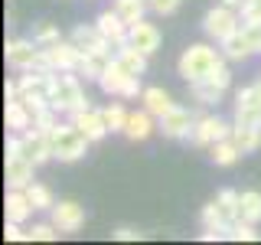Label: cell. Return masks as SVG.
<instances>
[{
    "instance_id": "1",
    "label": "cell",
    "mask_w": 261,
    "mask_h": 245,
    "mask_svg": "<svg viewBox=\"0 0 261 245\" xmlns=\"http://www.w3.org/2000/svg\"><path fill=\"white\" fill-rule=\"evenodd\" d=\"M49 105L59 114H75L79 108H85L88 98H85V88H82V82H79V72H53Z\"/></svg>"
},
{
    "instance_id": "2",
    "label": "cell",
    "mask_w": 261,
    "mask_h": 245,
    "mask_svg": "<svg viewBox=\"0 0 261 245\" xmlns=\"http://www.w3.org/2000/svg\"><path fill=\"white\" fill-rule=\"evenodd\" d=\"M222 59H225L222 49H212V46H206V43H193L190 49H183L176 69H179V76H183V79L193 85V82H202V79H206Z\"/></svg>"
},
{
    "instance_id": "3",
    "label": "cell",
    "mask_w": 261,
    "mask_h": 245,
    "mask_svg": "<svg viewBox=\"0 0 261 245\" xmlns=\"http://www.w3.org/2000/svg\"><path fill=\"white\" fill-rule=\"evenodd\" d=\"M49 141H53V157L56 160H62V163H75L85 157V151H88V137L82 134V131L72 125H56L53 131H49Z\"/></svg>"
},
{
    "instance_id": "4",
    "label": "cell",
    "mask_w": 261,
    "mask_h": 245,
    "mask_svg": "<svg viewBox=\"0 0 261 245\" xmlns=\"http://www.w3.org/2000/svg\"><path fill=\"white\" fill-rule=\"evenodd\" d=\"M33 170H36V163L23 154L20 134H10L7 137V186L10 190H27L33 183Z\"/></svg>"
},
{
    "instance_id": "5",
    "label": "cell",
    "mask_w": 261,
    "mask_h": 245,
    "mask_svg": "<svg viewBox=\"0 0 261 245\" xmlns=\"http://www.w3.org/2000/svg\"><path fill=\"white\" fill-rule=\"evenodd\" d=\"M7 65L16 72H27V69H49L46 53L36 39H7ZM53 72V69H49Z\"/></svg>"
},
{
    "instance_id": "6",
    "label": "cell",
    "mask_w": 261,
    "mask_h": 245,
    "mask_svg": "<svg viewBox=\"0 0 261 245\" xmlns=\"http://www.w3.org/2000/svg\"><path fill=\"white\" fill-rule=\"evenodd\" d=\"M202 30H206L209 39L222 43V39H228L235 30H242V16H239V10H232V7L216 4L206 16H202Z\"/></svg>"
},
{
    "instance_id": "7",
    "label": "cell",
    "mask_w": 261,
    "mask_h": 245,
    "mask_svg": "<svg viewBox=\"0 0 261 245\" xmlns=\"http://www.w3.org/2000/svg\"><path fill=\"white\" fill-rule=\"evenodd\" d=\"M232 128L235 125L222 121L219 114H199V118H196V125H193L190 141L196 147H212L216 141H222V137H232Z\"/></svg>"
},
{
    "instance_id": "8",
    "label": "cell",
    "mask_w": 261,
    "mask_h": 245,
    "mask_svg": "<svg viewBox=\"0 0 261 245\" xmlns=\"http://www.w3.org/2000/svg\"><path fill=\"white\" fill-rule=\"evenodd\" d=\"M43 53H46V62L53 72H75L82 62V49L72 39H59L53 46H43Z\"/></svg>"
},
{
    "instance_id": "9",
    "label": "cell",
    "mask_w": 261,
    "mask_h": 245,
    "mask_svg": "<svg viewBox=\"0 0 261 245\" xmlns=\"http://www.w3.org/2000/svg\"><path fill=\"white\" fill-rule=\"evenodd\" d=\"M49 219H53V226L59 229L62 235H69V232H79V229L85 226V209H82L75 200H59L49 209Z\"/></svg>"
},
{
    "instance_id": "10",
    "label": "cell",
    "mask_w": 261,
    "mask_h": 245,
    "mask_svg": "<svg viewBox=\"0 0 261 245\" xmlns=\"http://www.w3.org/2000/svg\"><path fill=\"white\" fill-rule=\"evenodd\" d=\"M20 141H23V154L36 163V167H43L46 160H53V141H49V131H43V128H27L20 134Z\"/></svg>"
},
{
    "instance_id": "11",
    "label": "cell",
    "mask_w": 261,
    "mask_h": 245,
    "mask_svg": "<svg viewBox=\"0 0 261 245\" xmlns=\"http://www.w3.org/2000/svg\"><path fill=\"white\" fill-rule=\"evenodd\" d=\"M95 27L101 30V36L108 39V43H111L114 49H121V46L127 43L130 23H124V16H121L118 10H114V7H111V10H101V13L95 16Z\"/></svg>"
},
{
    "instance_id": "12",
    "label": "cell",
    "mask_w": 261,
    "mask_h": 245,
    "mask_svg": "<svg viewBox=\"0 0 261 245\" xmlns=\"http://www.w3.org/2000/svg\"><path fill=\"white\" fill-rule=\"evenodd\" d=\"M196 118H199V114H193L190 108H179V105H176L170 114H163V118H160L163 137H170V141H183V137H190Z\"/></svg>"
},
{
    "instance_id": "13",
    "label": "cell",
    "mask_w": 261,
    "mask_h": 245,
    "mask_svg": "<svg viewBox=\"0 0 261 245\" xmlns=\"http://www.w3.org/2000/svg\"><path fill=\"white\" fill-rule=\"evenodd\" d=\"M69 121H72V125H75V128L82 131V134H85L88 141H92V144H95V141H101V137L108 134L105 114L98 111V108H88V105H85V108H79L75 114H69Z\"/></svg>"
},
{
    "instance_id": "14",
    "label": "cell",
    "mask_w": 261,
    "mask_h": 245,
    "mask_svg": "<svg viewBox=\"0 0 261 245\" xmlns=\"http://www.w3.org/2000/svg\"><path fill=\"white\" fill-rule=\"evenodd\" d=\"M130 79H137V76H130L124 65H121V59L114 56V59L108 62V69H105V76L98 79V85H101V92H105V95H118V98H124L127 85H130Z\"/></svg>"
},
{
    "instance_id": "15",
    "label": "cell",
    "mask_w": 261,
    "mask_h": 245,
    "mask_svg": "<svg viewBox=\"0 0 261 245\" xmlns=\"http://www.w3.org/2000/svg\"><path fill=\"white\" fill-rule=\"evenodd\" d=\"M219 49H222V56H225L228 62H245V59H251V56L258 53L255 43H251V36L245 33V27L235 30L228 39H222V43H219Z\"/></svg>"
},
{
    "instance_id": "16",
    "label": "cell",
    "mask_w": 261,
    "mask_h": 245,
    "mask_svg": "<svg viewBox=\"0 0 261 245\" xmlns=\"http://www.w3.org/2000/svg\"><path fill=\"white\" fill-rule=\"evenodd\" d=\"M69 39L82 49V53H111V49H114L108 39L101 36V30H98L95 23H92V27H75Z\"/></svg>"
},
{
    "instance_id": "17",
    "label": "cell",
    "mask_w": 261,
    "mask_h": 245,
    "mask_svg": "<svg viewBox=\"0 0 261 245\" xmlns=\"http://www.w3.org/2000/svg\"><path fill=\"white\" fill-rule=\"evenodd\" d=\"M153 131H160V125H153V114L147 108H141V111H130V118H127V125H124L121 134H124L127 141L141 144V141H147V137L153 134Z\"/></svg>"
},
{
    "instance_id": "18",
    "label": "cell",
    "mask_w": 261,
    "mask_h": 245,
    "mask_svg": "<svg viewBox=\"0 0 261 245\" xmlns=\"http://www.w3.org/2000/svg\"><path fill=\"white\" fill-rule=\"evenodd\" d=\"M127 43L137 46V49H144V53L150 56V53H157V49H160V30L153 27V23H147V20H137V23H130Z\"/></svg>"
},
{
    "instance_id": "19",
    "label": "cell",
    "mask_w": 261,
    "mask_h": 245,
    "mask_svg": "<svg viewBox=\"0 0 261 245\" xmlns=\"http://www.w3.org/2000/svg\"><path fill=\"white\" fill-rule=\"evenodd\" d=\"M141 102H144V108L150 111L157 121L163 118V114H170V111L176 108L173 98H170V92H167V88H160V85H147L144 95H141Z\"/></svg>"
},
{
    "instance_id": "20",
    "label": "cell",
    "mask_w": 261,
    "mask_h": 245,
    "mask_svg": "<svg viewBox=\"0 0 261 245\" xmlns=\"http://www.w3.org/2000/svg\"><path fill=\"white\" fill-rule=\"evenodd\" d=\"M33 203H30V196L27 190H10L7 186V200H4V212H7V219H13V223H27V219L33 216Z\"/></svg>"
},
{
    "instance_id": "21",
    "label": "cell",
    "mask_w": 261,
    "mask_h": 245,
    "mask_svg": "<svg viewBox=\"0 0 261 245\" xmlns=\"http://www.w3.org/2000/svg\"><path fill=\"white\" fill-rule=\"evenodd\" d=\"M4 121H7V131H10V134H23L27 128H33V111L20 98H10L7 108H4Z\"/></svg>"
},
{
    "instance_id": "22",
    "label": "cell",
    "mask_w": 261,
    "mask_h": 245,
    "mask_svg": "<svg viewBox=\"0 0 261 245\" xmlns=\"http://www.w3.org/2000/svg\"><path fill=\"white\" fill-rule=\"evenodd\" d=\"M114 59L111 53H82V62H79V76H85V79H92V82H98L105 76V69H108V62Z\"/></svg>"
},
{
    "instance_id": "23",
    "label": "cell",
    "mask_w": 261,
    "mask_h": 245,
    "mask_svg": "<svg viewBox=\"0 0 261 245\" xmlns=\"http://www.w3.org/2000/svg\"><path fill=\"white\" fill-rule=\"evenodd\" d=\"M209 157H212L216 167H235L239 157H242V147L235 144L232 137H222V141H216V144L209 147Z\"/></svg>"
},
{
    "instance_id": "24",
    "label": "cell",
    "mask_w": 261,
    "mask_h": 245,
    "mask_svg": "<svg viewBox=\"0 0 261 245\" xmlns=\"http://www.w3.org/2000/svg\"><path fill=\"white\" fill-rule=\"evenodd\" d=\"M114 56L121 59V65H124L130 76H144V69H147V53H144V49H137V46L124 43V46H121Z\"/></svg>"
},
{
    "instance_id": "25",
    "label": "cell",
    "mask_w": 261,
    "mask_h": 245,
    "mask_svg": "<svg viewBox=\"0 0 261 245\" xmlns=\"http://www.w3.org/2000/svg\"><path fill=\"white\" fill-rule=\"evenodd\" d=\"M216 203H219V209L225 212L228 223L242 219V193H235V190H222V193L216 196Z\"/></svg>"
},
{
    "instance_id": "26",
    "label": "cell",
    "mask_w": 261,
    "mask_h": 245,
    "mask_svg": "<svg viewBox=\"0 0 261 245\" xmlns=\"http://www.w3.org/2000/svg\"><path fill=\"white\" fill-rule=\"evenodd\" d=\"M199 219H202V229H222V232H228V226H232V223H228V219H225V212L219 209V203H216V200L202 206Z\"/></svg>"
},
{
    "instance_id": "27",
    "label": "cell",
    "mask_w": 261,
    "mask_h": 245,
    "mask_svg": "<svg viewBox=\"0 0 261 245\" xmlns=\"http://www.w3.org/2000/svg\"><path fill=\"white\" fill-rule=\"evenodd\" d=\"M114 10L124 16V23H137V20H144V13L150 10V4H147V0H114Z\"/></svg>"
},
{
    "instance_id": "28",
    "label": "cell",
    "mask_w": 261,
    "mask_h": 245,
    "mask_svg": "<svg viewBox=\"0 0 261 245\" xmlns=\"http://www.w3.org/2000/svg\"><path fill=\"white\" fill-rule=\"evenodd\" d=\"M190 92H193V98H196L199 105H219V102H222V95H225L222 88H216V85H212V82H206V79H202V82H193Z\"/></svg>"
},
{
    "instance_id": "29",
    "label": "cell",
    "mask_w": 261,
    "mask_h": 245,
    "mask_svg": "<svg viewBox=\"0 0 261 245\" xmlns=\"http://www.w3.org/2000/svg\"><path fill=\"white\" fill-rule=\"evenodd\" d=\"M242 219L245 223H261V193L258 190H245L242 193Z\"/></svg>"
},
{
    "instance_id": "30",
    "label": "cell",
    "mask_w": 261,
    "mask_h": 245,
    "mask_svg": "<svg viewBox=\"0 0 261 245\" xmlns=\"http://www.w3.org/2000/svg\"><path fill=\"white\" fill-rule=\"evenodd\" d=\"M101 114H105V125H108V131H124V125H127V118H130V111L124 108V105H108V108H101Z\"/></svg>"
},
{
    "instance_id": "31",
    "label": "cell",
    "mask_w": 261,
    "mask_h": 245,
    "mask_svg": "<svg viewBox=\"0 0 261 245\" xmlns=\"http://www.w3.org/2000/svg\"><path fill=\"white\" fill-rule=\"evenodd\" d=\"M27 196H30V203H33L36 209H53V206H56L53 190H49V186H43V183H30V186H27Z\"/></svg>"
},
{
    "instance_id": "32",
    "label": "cell",
    "mask_w": 261,
    "mask_h": 245,
    "mask_svg": "<svg viewBox=\"0 0 261 245\" xmlns=\"http://www.w3.org/2000/svg\"><path fill=\"white\" fill-rule=\"evenodd\" d=\"M228 239H232V242H258L255 223H245V219H235V223L228 226Z\"/></svg>"
},
{
    "instance_id": "33",
    "label": "cell",
    "mask_w": 261,
    "mask_h": 245,
    "mask_svg": "<svg viewBox=\"0 0 261 245\" xmlns=\"http://www.w3.org/2000/svg\"><path fill=\"white\" fill-rule=\"evenodd\" d=\"M33 39H36L39 46H53V43H59L62 36H59V30H56L53 23L43 20V23H36V27H33Z\"/></svg>"
},
{
    "instance_id": "34",
    "label": "cell",
    "mask_w": 261,
    "mask_h": 245,
    "mask_svg": "<svg viewBox=\"0 0 261 245\" xmlns=\"http://www.w3.org/2000/svg\"><path fill=\"white\" fill-rule=\"evenodd\" d=\"M59 235L62 232L53 226V219H49V223H36V226L30 229V242H56Z\"/></svg>"
},
{
    "instance_id": "35",
    "label": "cell",
    "mask_w": 261,
    "mask_h": 245,
    "mask_svg": "<svg viewBox=\"0 0 261 245\" xmlns=\"http://www.w3.org/2000/svg\"><path fill=\"white\" fill-rule=\"evenodd\" d=\"M225 62H228V59H222V62H219L216 69H212L209 76H206V82H212V85L222 88V92H228V85H232V72H228V65H225Z\"/></svg>"
},
{
    "instance_id": "36",
    "label": "cell",
    "mask_w": 261,
    "mask_h": 245,
    "mask_svg": "<svg viewBox=\"0 0 261 245\" xmlns=\"http://www.w3.org/2000/svg\"><path fill=\"white\" fill-rule=\"evenodd\" d=\"M242 23H261V0H245L242 4Z\"/></svg>"
},
{
    "instance_id": "37",
    "label": "cell",
    "mask_w": 261,
    "mask_h": 245,
    "mask_svg": "<svg viewBox=\"0 0 261 245\" xmlns=\"http://www.w3.org/2000/svg\"><path fill=\"white\" fill-rule=\"evenodd\" d=\"M20 226H23V223H13V219H7L4 239H7V242H30V232H20Z\"/></svg>"
},
{
    "instance_id": "38",
    "label": "cell",
    "mask_w": 261,
    "mask_h": 245,
    "mask_svg": "<svg viewBox=\"0 0 261 245\" xmlns=\"http://www.w3.org/2000/svg\"><path fill=\"white\" fill-rule=\"evenodd\" d=\"M147 4H150V10L157 16H170L179 10V0H147Z\"/></svg>"
},
{
    "instance_id": "39",
    "label": "cell",
    "mask_w": 261,
    "mask_h": 245,
    "mask_svg": "<svg viewBox=\"0 0 261 245\" xmlns=\"http://www.w3.org/2000/svg\"><path fill=\"white\" fill-rule=\"evenodd\" d=\"M114 239L118 242H141L144 239V232H137V229H127V226H121V229H114Z\"/></svg>"
},
{
    "instance_id": "40",
    "label": "cell",
    "mask_w": 261,
    "mask_h": 245,
    "mask_svg": "<svg viewBox=\"0 0 261 245\" xmlns=\"http://www.w3.org/2000/svg\"><path fill=\"white\" fill-rule=\"evenodd\" d=\"M199 239L202 242H216V239H228V232H222V229H202Z\"/></svg>"
},
{
    "instance_id": "41",
    "label": "cell",
    "mask_w": 261,
    "mask_h": 245,
    "mask_svg": "<svg viewBox=\"0 0 261 245\" xmlns=\"http://www.w3.org/2000/svg\"><path fill=\"white\" fill-rule=\"evenodd\" d=\"M219 4H225V7H232V10H242V4H245V0H219Z\"/></svg>"
},
{
    "instance_id": "42",
    "label": "cell",
    "mask_w": 261,
    "mask_h": 245,
    "mask_svg": "<svg viewBox=\"0 0 261 245\" xmlns=\"http://www.w3.org/2000/svg\"><path fill=\"white\" fill-rule=\"evenodd\" d=\"M255 95H258V105H261V79L255 82Z\"/></svg>"
},
{
    "instance_id": "43",
    "label": "cell",
    "mask_w": 261,
    "mask_h": 245,
    "mask_svg": "<svg viewBox=\"0 0 261 245\" xmlns=\"http://www.w3.org/2000/svg\"><path fill=\"white\" fill-rule=\"evenodd\" d=\"M255 131H258V141H261V118H258V125H255Z\"/></svg>"
}]
</instances>
